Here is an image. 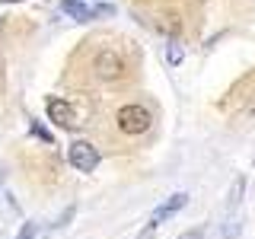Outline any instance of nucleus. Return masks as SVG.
Here are the masks:
<instances>
[{
    "instance_id": "nucleus-11",
    "label": "nucleus",
    "mask_w": 255,
    "mask_h": 239,
    "mask_svg": "<svg viewBox=\"0 0 255 239\" xmlns=\"http://www.w3.org/2000/svg\"><path fill=\"white\" fill-rule=\"evenodd\" d=\"M201 236H204V233H201V230H198V227H195V230H188V233H182L179 239H201Z\"/></svg>"
},
{
    "instance_id": "nucleus-14",
    "label": "nucleus",
    "mask_w": 255,
    "mask_h": 239,
    "mask_svg": "<svg viewBox=\"0 0 255 239\" xmlns=\"http://www.w3.org/2000/svg\"><path fill=\"white\" fill-rule=\"evenodd\" d=\"M0 182H3V169H0Z\"/></svg>"
},
{
    "instance_id": "nucleus-12",
    "label": "nucleus",
    "mask_w": 255,
    "mask_h": 239,
    "mask_svg": "<svg viewBox=\"0 0 255 239\" xmlns=\"http://www.w3.org/2000/svg\"><path fill=\"white\" fill-rule=\"evenodd\" d=\"M153 230H156V227H150V223H147V230H143L137 239H153Z\"/></svg>"
},
{
    "instance_id": "nucleus-13",
    "label": "nucleus",
    "mask_w": 255,
    "mask_h": 239,
    "mask_svg": "<svg viewBox=\"0 0 255 239\" xmlns=\"http://www.w3.org/2000/svg\"><path fill=\"white\" fill-rule=\"evenodd\" d=\"M0 80H3V64H0Z\"/></svg>"
},
{
    "instance_id": "nucleus-9",
    "label": "nucleus",
    "mask_w": 255,
    "mask_h": 239,
    "mask_svg": "<svg viewBox=\"0 0 255 239\" xmlns=\"http://www.w3.org/2000/svg\"><path fill=\"white\" fill-rule=\"evenodd\" d=\"M19 239H38V223H26L19 230Z\"/></svg>"
},
{
    "instance_id": "nucleus-5",
    "label": "nucleus",
    "mask_w": 255,
    "mask_h": 239,
    "mask_svg": "<svg viewBox=\"0 0 255 239\" xmlns=\"http://www.w3.org/2000/svg\"><path fill=\"white\" fill-rule=\"evenodd\" d=\"M45 109H48V118H51L54 124H61V127H77V112L74 106H70L67 99H48L45 102Z\"/></svg>"
},
{
    "instance_id": "nucleus-2",
    "label": "nucleus",
    "mask_w": 255,
    "mask_h": 239,
    "mask_svg": "<svg viewBox=\"0 0 255 239\" xmlns=\"http://www.w3.org/2000/svg\"><path fill=\"white\" fill-rule=\"evenodd\" d=\"M93 70H96V77L99 80H122L125 77V70H128V64L122 58V51L118 48H99L96 51V58H93Z\"/></svg>"
},
{
    "instance_id": "nucleus-8",
    "label": "nucleus",
    "mask_w": 255,
    "mask_h": 239,
    "mask_svg": "<svg viewBox=\"0 0 255 239\" xmlns=\"http://www.w3.org/2000/svg\"><path fill=\"white\" fill-rule=\"evenodd\" d=\"M239 236V220L227 217V227H223V239H236Z\"/></svg>"
},
{
    "instance_id": "nucleus-4",
    "label": "nucleus",
    "mask_w": 255,
    "mask_h": 239,
    "mask_svg": "<svg viewBox=\"0 0 255 239\" xmlns=\"http://www.w3.org/2000/svg\"><path fill=\"white\" fill-rule=\"evenodd\" d=\"M185 204H188V195H185V191H175V195H169L166 201H159L153 207V214H150V227H159V223H166L169 217H175V214H179Z\"/></svg>"
},
{
    "instance_id": "nucleus-1",
    "label": "nucleus",
    "mask_w": 255,
    "mask_h": 239,
    "mask_svg": "<svg viewBox=\"0 0 255 239\" xmlns=\"http://www.w3.org/2000/svg\"><path fill=\"white\" fill-rule=\"evenodd\" d=\"M115 121H118V131L122 134H128V137H140V134H147L150 127H153V112L143 106V102H128V106L118 109Z\"/></svg>"
},
{
    "instance_id": "nucleus-3",
    "label": "nucleus",
    "mask_w": 255,
    "mask_h": 239,
    "mask_svg": "<svg viewBox=\"0 0 255 239\" xmlns=\"http://www.w3.org/2000/svg\"><path fill=\"white\" fill-rule=\"evenodd\" d=\"M67 159L77 172H93L96 166H99V150H96L90 140H74L67 147Z\"/></svg>"
},
{
    "instance_id": "nucleus-6",
    "label": "nucleus",
    "mask_w": 255,
    "mask_h": 239,
    "mask_svg": "<svg viewBox=\"0 0 255 239\" xmlns=\"http://www.w3.org/2000/svg\"><path fill=\"white\" fill-rule=\"evenodd\" d=\"M61 10L67 16H74V19H93V16H99V13H109V6H90V3H83V0H64Z\"/></svg>"
},
{
    "instance_id": "nucleus-7",
    "label": "nucleus",
    "mask_w": 255,
    "mask_h": 239,
    "mask_svg": "<svg viewBox=\"0 0 255 239\" xmlns=\"http://www.w3.org/2000/svg\"><path fill=\"white\" fill-rule=\"evenodd\" d=\"M166 58H169V64L175 67V64L182 61V45L179 42H169V48H166Z\"/></svg>"
},
{
    "instance_id": "nucleus-10",
    "label": "nucleus",
    "mask_w": 255,
    "mask_h": 239,
    "mask_svg": "<svg viewBox=\"0 0 255 239\" xmlns=\"http://www.w3.org/2000/svg\"><path fill=\"white\" fill-rule=\"evenodd\" d=\"M29 127H32V134H35V137H42V140H51V134H48L45 127H42V124H35V121H32Z\"/></svg>"
}]
</instances>
